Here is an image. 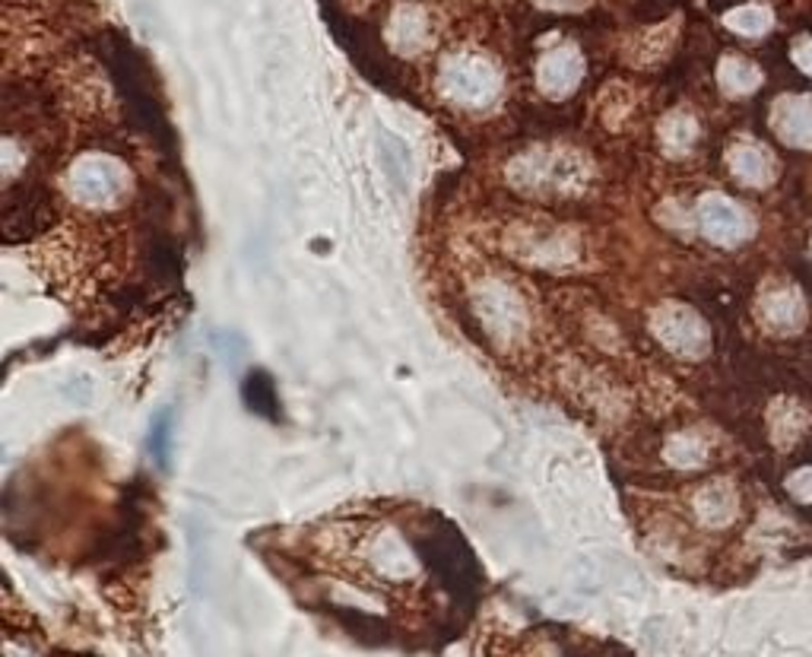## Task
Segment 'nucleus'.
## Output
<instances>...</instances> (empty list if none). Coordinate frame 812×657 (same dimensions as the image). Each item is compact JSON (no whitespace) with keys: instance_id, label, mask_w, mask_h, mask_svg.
I'll return each mask as SVG.
<instances>
[{"instance_id":"ddd939ff","label":"nucleus","mask_w":812,"mask_h":657,"mask_svg":"<svg viewBox=\"0 0 812 657\" xmlns=\"http://www.w3.org/2000/svg\"><path fill=\"white\" fill-rule=\"evenodd\" d=\"M695 140H699V125H695L689 115L673 111V115L663 118V125H660V143H663L666 153L670 156L689 153Z\"/></svg>"},{"instance_id":"4468645a","label":"nucleus","mask_w":812,"mask_h":657,"mask_svg":"<svg viewBox=\"0 0 812 657\" xmlns=\"http://www.w3.org/2000/svg\"><path fill=\"white\" fill-rule=\"evenodd\" d=\"M718 80H721V87L730 96H749V92H755V89L762 87L759 67L749 64L743 58H724L721 67H718Z\"/></svg>"},{"instance_id":"0eeeda50","label":"nucleus","mask_w":812,"mask_h":657,"mask_svg":"<svg viewBox=\"0 0 812 657\" xmlns=\"http://www.w3.org/2000/svg\"><path fill=\"white\" fill-rule=\"evenodd\" d=\"M365 556H369L372 569L381 578H391V581H403L417 571L413 553L407 549V544L397 537L394 530H374L365 544Z\"/></svg>"},{"instance_id":"a211bd4d","label":"nucleus","mask_w":812,"mask_h":657,"mask_svg":"<svg viewBox=\"0 0 812 657\" xmlns=\"http://www.w3.org/2000/svg\"><path fill=\"white\" fill-rule=\"evenodd\" d=\"M169 426H172V414H162L153 426V448L159 464H166V458H169V436H172Z\"/></svg>"},{"instance_id":"1a4fd4ad","label":"nucleus","mask_w":812,"mask_h":657,"mask_svg":"<svg viewBox=\"0 0 812 657\" xmlns=\"http://www.w3.org/2000/svg\"><path fill=\"white\" fill-rule=\"evenodd\" d=\"M762 318H765V325H769L771 330L793 334V330L803 325V318H806V308H803L800 292L791 289V286H781V289L769 292V296L762 299Z\"/></svg>"},{"instance_id":"423d86ee","label":"nucleus","mask_w":812,"mask_h":657,"mask_svg":"<svg viewBox=\"0 0 812 657\" xmlns=\"http://www.w3.org/2000/svg\"><path fill=\"white\" fill-rule=\"evenodd\" d=\"M584 77V61L574 48H555L537 67V83L549 99H565L571 96Z\"/></svg>"},{"instance_id":"2eb2a0df","label":"nucleus","mask_w":812,"mask_h":657,"mask_svg":"<svg viewBox=\"0 0 812 657\" xmlns=\"http://www.w3.org/2000/svg\"><path fill=\"white\" fill-rule=\"evenodd\" d=\"M724 22L733 32H743V36H762L771 26V13L765 7H740L733 13H726Z\"/></svg>"},{"instance_id":"f8f14e48","label":"nucleus","mask_w":812,"mask_h":657,"mask_svg":"<svg viewBox=\"0 0 812 657\" xmlns=\"http://www.w3.org/2000/svg\"><path fill=\"white\" fill-rule=\"evenodd\" d=\"M663 458L670 460L673 467H680V470H695V467H702L708 460V441L699 432H676L666 441Z\"/></svg>"},{"instance_id":"f3484780","label":"nucleus","mask_w":812,"mask_h":657,"mask_svg":"<svg viewBox=\"0 0 812 657\" xmlns=\"http://www.w3.org/2000/svg\"><path fill=\"white\" fill-rule=\"evenodd\" d=\"M788 489H791V496L796 502L812 505V467L793 470L791 477H788Z\"/></svg>"},{"instance_id":"9b49d317","label":"nucleus","mask_w":812,"mask_h":657,"mask_svg":"<svg viewBox=\"0 0 812 657\" xmlns=\"http://www.w3.org/2000/svg\"><path fill=\"white\" fill-rule=\"evenodd\" d=\"M480 311H483L485 325L492 328V334H511V330H518V325L524 321L521 306L508 296L502 286H489L485 289Z\"/></svg>"},{"instance_id":"7ed1b4c3","label":"nucleus","mask_w":812,"mask_h":657,"mask_svg":"<svg viewBox=\"0 0 812 657\" xmlns=\"http://www.w3.org/2000/svg\"><path fill=\"white\" fill-rule=\"evenodd\" d=\"M651 330L660 344L673 356L682 359H702L711 350L708 325L699 318V311L685 306H663L651 315Z\"/></svg>"},{"instance_id":"f257e3e1","label":"nucleus","mask_w":812,"mask_h":657,"mask_svg":"<svg viewBox=\"0 0 812 657\" xmlns=\"http://www.w3.org/2000/svg\"><path fill=\"white\" fill-rule=\"evenodd\" d=\"M67 185H70L73 200H80L87 207H106V203L121 200L128 188V172L111 156H83L73 162Z\"/></svg>"},{"instance_id":"6e6552de","label":"nucleus","mask_w":812,"mask_h":657,"mask_svg":"<svg viewBox=\"0 0 812 657\" xmlns=\"http://www.w3.org/2000/svg\"><path fill=\"white\" fill-rule=\"evenodd\" d=\"M726 166L733 178H740L743 185H752V188H765L774 178V159L759 143H736L726 156Z\"/></svg>"},{"instance_id":"39448f33","label":"nucleus","mask_w":812,"mask_h":657,"mask_svg":"<svg viewBox=\"0 0 812 657\" xmlns=\"http://www.w3.org/2000/svg\"><path fill=\"white\" fill-rule=\"evenodd\" d=\"M771 128L778 137L796 147V150H812V96H784L771 109Z\"/></svg>"},{"instance_id":"6ab92c4d","label":"nucleus","mask_w":812,"mask_h":657,"mask_svg":"<svg viewBox=\"0 0 812 657\" xmlns=\"http://www.w3.org/2000/svg\"><path fill=\"white\" fill-rule=\"evenodd\" d=\"M793 64L812 77V39H803V42L793 44Z\"/></svg>"},{"instance_id":"9d476101","label":"nucleus","mask_w":812,"mask_h":657,"mask_svg":"<svg viewBox=\"0 0 812 657\" xmlns=\"http://www.w3.org/2000/svg\"><path fill=\"white\" fill-rule=\"evenodd\" d=\"M695 515L704 527H726L736 518V492L726 482H708L695 496Z\"/></svg>"},{"instance_id":"f03ea898","label":"nucleus","mask_w":812,"mask_h":657,"mask_svg":"<svg viewBox=\"0 0 812 657\" xmlns=\"http://www.w3.org/2000/svg\"><path fill=\"white\" fill-rule=\"evenodd\" d=\"M499 73L480 58H451L441 67V92L463 109H483L499 96Z\"/></svg>"},{"instance_id":"dca6fc26","label":"nucleus","mask_w":812,"mask_h":657,"mask_svg":"<svg viewBox=\"0 0 812 657\" xmlns=\"http://www.w3.org/2000/svg\"><path fill=\"white\" fill-rule=\"evenodd\" d=\"M391 39H394L397 48H417L425 39V22H422L417 10H403L397 17L394 29H391Z\"/></svg>"},{"instance_id":"20e7f679","label":"nucleus","mask_w":812,"mask_h":657,"mask_svg":"<svg viewBox=\"0 0 812 657\" xmlns=\"http://www.w3.org/2000/svg\"><path fill=\"white\" fill-rule=\"evenodd\" d=\"M699 226H702L704 239L724 245V248H736L752 236V219L746 210L724 195H708L699 203Z\"/></svg>"}]
</instances>
